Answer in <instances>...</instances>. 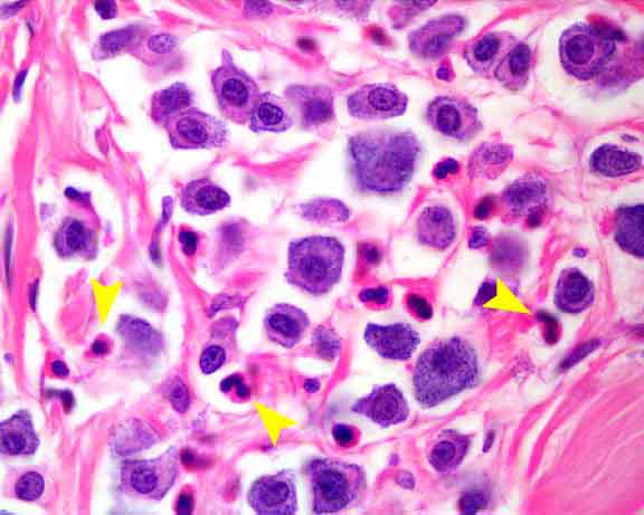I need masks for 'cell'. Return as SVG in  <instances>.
<instances>
[{"instance_id":"9a60e30c","label":"cell","mask_w":644,"mask_h":515,"mask_svg":"<svg viewBox=\"0 0 644 515\" xmlns=\"http://www.w3.org/2000/svg\"><path fill=\"white\" fill-rule=\"evenodd\" d=\"M286 94L303 127H320L335 118L334 97L327 89L292 87Z\"/></svg>"},{"instance_id":"603a6c76","label":"cell","mask_w":644,"mask_h":515,"mask_svg":"<svg viewBox=\"0 0 644 515\" xmlns=\"http://www.w3.org/2000/svg\"><path fill=\"white\" fill-rule=\"evenodd\" d=\"M643 214L642 204L623 207L615 221V242L624 252L643 259Z\"/></svg>"},{"instance_id":"7c38bea8","label":"cell","mask_w":644,"mask_h":515,"mask_svg":"<svg viewBox=\"0 0 644 515\" xmlns=\"http://www.w3.org/2000/svg\"><path fill=\"white\" fill-rule=\"evenodd\" d=\"M352 410L383 428L402 424L410 416L409 403L394 384L375 386L371 394L357 400Z\"/></svg>"},{"instance_id":"f35d334b","label":"cell","mask_w":644,"mask_h":515,"mask_svg":"<svg viewBox=\"0 0 644 515\" xmlns=\"http://www.w3.org/2000/svg\"><path fill=\"white\" fill-rule=\"evenodd\" d=\"M96 9L103 19H111L117 14V4L115 2L96 3Z\"/></svg>"},{"instance_id":"f546056e","label":"cell","mask_w":644,"mask_h":515,"mask_svg":"<svg viewBox=\"0 0 644 515\" xmlns=\"http://www.w3.org/2000/svg\"><path fill=\"white\" fill-rule=\"evenodd\" d=\"M158 466L154 463H137L130 470L129 483L132 490L148 495L157 491L160 484Z\"/></svg>"},{"instance_id":"1f68e13d","label":"cell","mask_w":644,"mask_h":515,"mask_svg":"<svg viewBox=\"0 0 644 515\" xmlns=\"http://www.w3.org/2000/svg\"><path fill=\"white\" fill-rule=\"evenodd\" d=\"M226 361V352L219 346H211L204 350L200 366L205 375H211L222 368Z\"/></svg>"},{"instance_id":"ee69618b","label":"cell","mask_w":644,"mask_h":515,"mask_svg":"<svg viewBox=\"0 0 644 515\" xmlns=\"http://www.w3.org/2000/svg\"><path fill=\"white\" fill-rule=\"evenodd\" d=\"M496 294V286L494 284H485L478 295L477 302L485 303L494 298Z\"/></svg>"},{"instance_id":"d590c367","label":"cell","mask_w":644,"mask_h":515,"mask_svg":"<svg viewBox=\"0 0 644 515\" xmlns=\"http://www.w3.org/2000/svg\"><path fill=\"white\" fill-rule=\"evenodd\" d=\"M235 387L236 388V394H238L240 397H245L249 395V390L246 388V386L242 383V380L239 377H230L227 378L223 381L222 383V390L224 393H229V391Z\"/></svg>"},{"instance_id":"60d3db41","label":"cell","mask_w":644,"mask_h":515,"mask_svg":"<svg viewBox=\"0 0 644 515\" xmlns=\"http://www.w3.org/2000/svg\"><path fill=\"white\" fill-rule=\"evenodd\" d=\"M411 307L414 308L416 313L420 314V317L428 319L431 317V308L429 304L423 301L420 298L412 297L410 301Z\"/></svg>"},{"instance_id":"4dcf8cb0","label":"cell","mask_w":644,"mask_h":515,"mask_svg":"<svg viewBox=\"0 0 644 515\" xmlns=\"http://www.w3.org/2000/svg\"><path fill=\"white\" fill-rule=\"evenodd\" d=\"M44 486V479L39 473H26L18 480L15 486L17 498L23 501L40 499L44 491Z\"/></svg>"},{"instance_id":"4fadbf2b","label":"cell","mask_w":644,"mask_h":515,"mask_svg":"<svg viewBox=\"0 0 644 515\" xmlns=\"http://www.w3.org/2000/svg\"><path fill=\"white\" fill-rule=\"evenodd\" d=\"M466 22L459 15H445L432 19L410 36V49L426 60L438 59L464 30Z\"/></svg>"},{"instance_id":"d6a6232c","label":"cell","mask_w":644,"mask_h":515,"mask_svg":"<svg viewBox=\"0 0 644 515\" xmlns=\"http://www.w3.org/2000/svg\"><path fill=\"white\" fill-rule=\"evenodd\" d=\"M170 403L179 413H185L191 405V397H189L188 389L181 380L173 386L169 394Z\"/></svg>"},{"instance_id":"ac0fdd59","label":"cell","mask_w":644,"mask_h":515,"mask_svg":"<svg viewBox=\"0 0 644 515\" xmlns=\"http://www.w3.org/2000/svg\"><path fill=\"white\" fill-rule=\"evenodd\" d=\"M548 195L546 180L541 176L528 175L518 178L507 188L504 203L513 215L532 216L546 205Z\"/></svg>"},{"instance_id":"bcb514c9","label":"cell","mask_w":644,"mask_h":515,"mask_svg":"<svg viewBox=\"0 0 644 515\" xmlns=\"http://www.w3.org/2000/svg\"><path fill=\"white\" fill-rule=\"evenodd\" d=\"M61 397L66 409L69 410L71 407H73V396L70 393H68V391H64Z\"/></svg>"},{"instance_id":"b9f144b4","label":"cell","mask_w":644,"mask_h":515,"mask_svg":"<svg viewBox=\"0 0 644 515\" xmlns=\"http://www.w3.org/2000/svg\"><path fill=\"white\" fill-rule=\"evenodd\" d=\"M387 298H388V292L385 288H381L378 290H369L362 294V299L364 301L374 300L377 302H386Z\"/></svg>"},{"instance_id":"2e32d148","label":"cell","mask_w":644,"mask_h":515,"mask_svg":"<svg viewBox=\"0 0 644 515\" xmlns=\"http://www.w3.org/2000/svg\"><path fill=\"white\" fill-rule=\"evenodd\" d=\"M418 240L435 250H447L457 235L456 219L448 207H426L416 222Z\"/></svg>"},{"instance_id":"f6af8a7d","label":"cell","mask_w":644,"mask_h":515,"mask_svg":"<svg viewBox=\"0 0 644 515\" xmlns=\"http://www.w3.org/2000/svg\"><path fill=\"white\" fill-rule=\"evenodd\" d=\"M53 373L59 377H66L69 375V369L66 367L63 362L55 361L52 365Z\"/></svg>"},{"instance_id":"ba28073f","label":"cell","mask_w":644,"mask_h":515,"mask_svg":"<svg viewBox=\"0 0 644 515\" xmlns=\"http://www.w3.org/2000/svg\"><path fill=\"white\" fill-rule=\"evenodd\" d=\"M409 98L395 85L388 83L366 84L350 94L347 109L355 119L381 121L403 116Z\"/></svg>"},{"instance_id":"e0dca14e","label":"cell","mask_w":644,"mask_h":515,"mask_svg":"<svg viewBox=\"0 0 644 515\" xmlns=\"http://www.w3.org/2000/svg\"><path fill=\"white\" fill-rule=\"evenodd\" d=\"M517 44L516 38L508 33H488L469 44L464 57L473 71L485 74L497 69L499 63Z\"/></svg>"},{"instance_id":"3957f363","label":"cell","mask_w":644,"mask_h":515,"mask_svg":"<svg viewBox=\"0 0 644 515\" xmlns=\"http://www.w3.org/2000/svg\"><path fill=\"white\" fill-rule=\"evenodd\" d=\"M344 263L345 247L337 238H300L289 245L286 279L292 286L321 297L342 279Z\"/></svg>"},{"instance_id":"7a4b0ae2","label":"cell","mask_w":644,"mask_h":515,"mask_svg":"<svg viewBox=\"0 0 644 515\" xmlns=\"http://www.w3.org/2000/svg\"><path fill=\"white\" fill-rule=\"evenodd\" d=\"M479 374L476 351L466 341L457 337L435 341L416 361L415 398L422 407L433 408L475 387Z\"/></svg>"},{"instance_id":"7402d4cb","label":"cell","mask_w":644,"mask_h":515,"mask_svg":"<svg viewBox=\"0 0 644 515\" xmlns=\"http://www.w3.org/2000/svg\"><path fill=\"white\" fill-rule=\"evenodd\" d=\"M590 165L595 173L617 178L636 173L642 166V157L627 149L604 145L593 152Z\"/></svg>"},{"instance_id":"30bf717a","label":"cell","mask_w":644,"mask_h":515,"mask_svg":"<svg viewBox=\"0 0 644 515\" xmlns=\"http://www.w3.org/2000/svg\"><path fill=\"white\" fill-rule=\"evenodd\" d=\"M426 116L434 130L454 140L467 141L480 129L476 108L458 98H435L429 104Z\"/></svg>"},{"instance_id":"5b68a950","label":"cell","mask_w":644,"mask_h":515,"mask_svg":"<svg viewBox=\"0 0 644 515\" xmlns=\"http://www.w3.org/2000/svg\"><path fill=\"white\" fill-rule=\"evenodd\" d=\"M615 43L595 27L575 24L563 33L560 57L564 70L587 81L600 74L612 59Z\"/></svg>"},{"instance_id":"7dc6e473","label":"cell","mask_w":644,"mask_h":515,"mask_svg":"<svg viewBox=\"0 0 644 515\" xmlns=\"http://www.w3.org/2000/svg\"><path fill=\"white\" fill-rule=\"evenodd\" d=\"M107 346L104 345L103 342L98 341L96 345L93 346V350L97 352V354L102 355L104 351H106Z\"/></svg>"},{"instance_id":"7bdbcfd3","label":"cell","mask_w":644,"mask_h":515,"mask_svg":"<svg viewBox=\"0 0 644 515\" xmlns=\"http://www.w3.org/2000/svg\"><path fill=\"white\" fill-rule=\"evenodd\" d=\"M186 254H193L196 247V237L192 233H181L179 235Z\"/></svg>"},{"instance_id":"9c48e42d","label":"cell","mask_w":644,"mask_h":515,"mask_svg":"<svg viewBox=\"0 0 644 515\" xmlns=\"http://www.w3.org/2000/svg\"><path fill=\"white\" fill-rule=\"evenodd\" d=\"M252 509L262 515H293L298 512L295 475L282 471L262 476L249 492Z\"/></svg>"},{"instance_id":"4316f807","label":"cell","mask_w":644,"mask_h":515,"mask_svg":"<svg viewBox=\"0 0 644 515\" xmlns=\"http://www.w3.org/2000/svg\"><path fill=\"white\" fill-rule=\"evenodd\" d=\"M193 103L194 94L191 89L184 83H176L154 95L151 100V118L165 126L178 113L191 109Z\"/></svg>"},{"instance_id":"d4e9b609","label":"cell","mask_w":644,"mask_h":515,"mask_svg":"<svg viewBox=\"0 0 644 515\" xmlns=\"http://www.w3.org/2000/svg\"><path fill=\"white\" fill-rule=\"evenodd\" d=\"M532 69V51L526 44H517L495 71L497 80L511 91L522 90L528 83Z\"/></svg>"},{"instance_id":"52a82bcc","label":"cell","mask_w":644,"mask_h":515,"mask_svg":"<svg viewBox=\"0 0 644 515\" xmlns=\"http://www.w3.org/2000/svg\"><path fill=\"white\" fill-rule=\"evenodd\" d=\"M170 143L176 149L220 148L229 138V130L219 118L191 108L166 122Z\"/></svg>"},{"instance_id":"6da1fadb","label":"cell","mask_w":644,"mask_h":515,"mask_svg":"<svg viewBox=\"0 0 644 515\" xmlns=\"http://www.w3.org/2000/svg\"><path fill=\"white\" fill-rule=\"evenodd\" d=\"M422 146L412 132L368 130L348 140L350 175L359 192L393 195L409 185L418 167Z\"/></svg>"},{"instance_id":"ffe728a7","label":"cell","mask_w":644,"mask_h":515,"mask_svg":"<svg viewBox=\"0 0 644 515\" xmlns=\"http://www.w3.org/2000/svg\"><path fill=\"white\" fill-rule=\"evenodd\" d=\"M181 204L188 214L208 216L229 207L231 196L210 179L202 178L186 185L183 189Z\"/></svg>"},{"instance_id":"484cf974","label":"cell","mask_w":644,"mask_h":515,"mask_svg":"<svg viewBox=\"0 0 644 515\" xmlns=\"http://www.w3.org/2000/svg\"><path fill=\"white\" fill-rule=\"evenodd\" d=\"M94 232L88 223L77 218L66 219L55 235V249L61 256L87 254L93 250Z\"/></svg>"},{"instance_id":"44dd1931","label":"cell","mask_w":644,"mask_h":515,"mask_svg":"<svg viewBox=\"0 0 644 515\" xmlns=\"http://www.w3.org/2000/svg\"><path fill=\"white\" fill-rule=\"evenodd\" d=\"M250 129L255 133H283L295 126V117L290 107L276 94H261L249 121Z\"/></svg>"},{"instance_id":"8992f818","label":"cell","mask_w":644,"mask_h":515,"mask_svg":"<svg viewBox=\"0 0 644 515\" xmlns=\"http://www.w3.org/2000/svg\"><path fill=\"white\" fill-rule=\"evenodd\" d=\"M211 81L224 116L238 125L249 122L262 93L257 82L234 63L229 52H223L222 64L212 72Z\"/></svg>"},{"instance_id":"8fae6325","label":"cell","mask_w":644,"mask_h":515,"mask_svg":"<svg viewBox=\"0 0 644 515\" xmlns=\"http://www.w3.org/2000/svg\"><path fill=\"white\" fill-rule=\"evenodd\" d=\"M364 339L378 356L394 361L410 360L421 343L419 332L407 323H394L390 326L369 323Z\"/></svg>"},{"instance_id":"e575fe53","label":"cell","mask_w":644,"mask_h":515,"mask_svg":"<svg viewBox=\"0 0 644 515\" xmlns=\"http://www.w3.org/2000/svg\"><path fill=\"white\" fill-rule=\"evenodd\" d=\"M333 435L335 441L340 446H352L356 441V432L353 427L340 424L335 426Z\"/></svg>"},{"instance_id":"836d02e7","label":"cell","mask_w":644,"mask_h":515,"mask_svg":"<svg viewBox=\"0 0 644 515\" xmlns=\"http://www.w3.org/2000/svg\"><path fill=\"white\" fill-rule=\"evenodd\" d=\"M487 499L485 494L480 492H470L461 499V510L463 513H476L486 508Z\"/></svg>"},{"instance_id":"ab89813d","label":"cell","mask_w":644,"mask_h":515,"mask_svg":"<svg viewBox=\"0 0 644 515\" xmlns=\"http://www.w3.org/2000/svg\"><path fill=\"white\" fill-rule=\"evenodd\" d=\"M194 508V502L191 494L183 493L177 503V512L179 514H191Z\"/></svg>"},{"instance_id":"f1b7e54d","label":"cell","mask_w":644,"mask_h":515,"mask_svg":"<svg viewBox=\"0 0 644 515\" xmlns=\"http://www.w3.org/2000/svg\"><path fill=\"white\" fill-rule=\"evenodd\" d=\"M119 333L132 348L154 354L161 348L159 333L145 321L126 317L119 323Z\"/></svg>"},{"instance_id":"74e56055","label":"cell","mask_w":644,"mask_h":515,"mask_svg":"<svg viewBox=\"0 0 644 515\" xmlns=\"http://www.w3.org/2000/svg\"><path fill=\"white\" fill-rule=\"evenodd\" d=\"M459 168L458 162L454 161L453 159H448L442 162L438 166L437 169H435V175L439 178H443L449 174L457 173Z\"/></svg>"},{"instance_id":"cb8c5ba5","label":"cell","mask_w":644,"mask_h":515,"mask_svg":"<svg viewBox=\"0 0 644 515\" xmlns=\"http://www.w3.org/2000/svg\"><path fill=\"white\" fill-rule=\"evenodd\" d=\"M39 440L34 432L32 419L21 412L2 425V451L12 455L32 454Z\"/></svg>"},{"instance_id":"5bb4252c","label":"cell","mask_w":644,"mask_h":515,"mask_svg":"<svg viewBox=\"0 0 644 515\" xmlns=\"http://www.w3.org/2000/svg\"><path fill=\"white\" fill-rule=\"evenodd\" d=\"M268 337L277 345L291 349L299 345L310 327L308 314L289 303H278L264 319Z\"/></svg>"},{"instance_id":"277c9868","label":"cell","mask_w":644,"mask_h":515,"mask_svg":"<svg viewBox=\"0 0 644 515\" xmlns=\"http://www.w3.org/2000/svg\"><path fill=\"white\" fill-rule=\"evenodd\" d=\"M308 476L316 514L345 510L357 500L365 484L361 466L335 459L312 461Z\"/></svg>"},{"instance_id":"d6986e66","label":"cell","mask_w":644,"mask_h":515,"mask_svg":"<svg viewBox=\"0 0 644 515\" xmlns=\"http://www.w3.org/2000/svg\"><path fill=\"white\" fill-rule=\"evenodd\" d=\"M592 281L575 267L561 273L555 289L557 308L565 313L577 314L589 309L594 302Z\"/></svg>"},{"instance_id":"8d00e7d4","label":"cell","mask_w":644,"mask_h":515,"mask_svg":"<svg viewBox=\"0 0 644 515\" xmlns=\"http://www.w3.org/2000/svg\"><path fill=\"white\" fill-rule=\"evenodd\" d=\"M489 242V234L485 227H476L470 237V247L472 249H481Z\"/></svg>"},{"instance_id":"83f0119b","label":"cell","mask_w":644,"mask_h":515,"mask_svg":"<svg viewBox=\"0 0 644 515\" xmlns=\"http://www.w3.org/2000/svg\"><path fill=\"white\" fill-rule=\"evenodd\" d=\"M469 444L466 436L453 431L444 432L430 453L431 466L439 473L453 471L466 457Z\"/></svg>"}]
</instances>
